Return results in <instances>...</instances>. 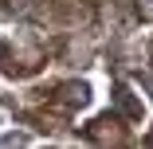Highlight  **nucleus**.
<instances>
[{"label": "nucleus", "instance_id": "nucleus-1", "mask_svg": "<svg viewBox=\"0 0 153 149\" xmlns=\"http://www.w3.org/2000/svg\"><path fill=\"white\" fill-rule=\"evenodd\" d=\"M102 126H110V118H102ZM102 133H106V130H90V137H98V141H102ZM110 137H114V141H126L122 130H110Z\"/></svg>", "mask_w": 153, "mask_h": 149}, {"label": "nucleus", "instance_id": "nucleus-2", "mask_svg": "<svg viewBox=\"0 0 153 149\" xmlns=\"http://www.w3.org/2000/svg\"><path fill=\"white\" fill-rule=\"evenodd\" d=\"M149 141H153V133H149Z\"/></svg>", "mask_w": 153, "mask_h": 149}]
</instances>
